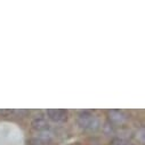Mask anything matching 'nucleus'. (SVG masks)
<instances>
[{
	"instance_id": "f257e3e1",
	"label": "nucleus",
	"mask_w": 145,
	"mask_h": 145,
	"mask_svg": "<svg viewBox=\"0 0 145 145\" xmlns=\"http://www.w3.org/2000/svg\"><path fill=\"white\" fill-rule=\"evenodd\" d=\"M108 118H110V121L112 125H117V126H121L126 122L127 117L123 114L122 111L119 110H110L108 111Z\"/></svg>"
},
{
	"instance_id": "f03ea898",
	"label": "nucleus",
	"mask_w": 145,
	"mask_h": 145,
	"mask_svg": "<svg viewBox=\"0 0 145 145\" xmlns=\"http://www.w3.org/2000/svg\"><path fill=\"white\" fill-rule=\"evenodd\" d=\"M47 114L49 119L57 122H63L67 119V111L66 110H47Z\"/></svg>"
},
{
	"instance_id": "7ed1b4c3",
	"label": "nucleus",
	"mask_w": 145,
	"mask_h": 145,
	"mask_svg": "<svg viewBox=\"0 0 145 145\" xmlns=\"http://www.w3.org/2000/svg\"><path fill=\"white\" fill-rule=\"evenodd\" d=\"M91 119H93V116L90 114L89 111H81L80 114L78 116L77 122L80 126V128L87 129L88 126H89V123H90V121H91Z\"/></svg>"
},
{
	"instance_id": "20e7f679",
	"label": "nucleus",
	"mask_w": 145,
	"mask_h": 145,
	"mask_svg": "<svg viewBox=\"0 0 145 145\" xmlns=\"http://www.w3.org/2000/svg\"><path fill=\"white\" fill-rule=\"evenodd\" d=\"M31 127L34 130L44 131V130H47L49 128V125H48L47 120L44 119V118H35V119H33L31 121Z\"/></svg>"
},
{
	"instance_id": "39448f33",
	"label": "nucleus",
	"mask_w": 145,
	"mask_h": 145,
	"mask_svg": "<svg viewBox=\"0 0 145 145\" xmlns=\"http://www.w3.org/2000/svg\"><path fill=\"white\" fill-rule=\"evenodd\" d=\"M35 138L39 139L42 144H46V143L52 142V139H53V134H52L50 131H48V130H44V131H40V133L37 135V137H35Z\"/></svg>"
},
{
	"instance_id": "423d86ee",
	"label": "nucleus",
	"mask_w": 145,
	"mask_h": 145,
	"mask_svg": "<svg viewBox=\"0 0 145 145\" xmlns=\"http://www.w3.org/2000/svg\"><path fill=\"white\" fill-rule=\"evenodd\" d=\"M102 130L105 135L110 136V135H113L114 134V126L110 122V121H105L104 125L102 126Z\"/></svg>"
},
{
	"instance_id": "0eeeda50",
	"label": "nucleus",
	"mask_w": 145,
	"mask_h": 145,
	"mask_svg": "<svg viewBox=\"0 0 145 145\" xmlns=\"http://www.w3.org/2000/svg\"><path fill=\"white\" fill-rule=\"evenodd\" d=\"M99 127H101V121L97 118L93 117V119H91V121H90L87 130H89V131H96L97 129H99Z\"/></svg>"
},
{
	"instance_id": "6e6552de",
	"label": "nucleus",
	"mask_w": 145,
	"mask_h": 145,
	"mask_svg": "<svg viewBox=\"0 0 145 145\" xmlns=\"http://www.w3.org/2000/svg\"><path fill=\"white\" fill-rule=\"evenodd\" d=\"M111 145H129L127 140L122 139V138H113L111 142Z\"/></svg>"
},
{
	"instance_id": "1a4fd4ad",
	"label": "nucleus",
	"mask_w": 145,
	"mask_h": 145,
	"mask_svg": "<svg viewBox=\"0 0 145 145\" xmlns=\"http://www.w3.org/2000/svg\"><path fill=\"white\" fill-rule=\"evenodd\" d=\"M137 139L142 143V144H144V142H145V131H144V128L142 127L140 129H139V131L137 133Z\"/></svg>"
},
{
	"instance_id": "9d476101",
	"label": "nucleus",
	"mask_w": 145,
	"mask_h": 145,
	"mask_svg": "<svg viewBox=\"0 0 145 145\" xmlns=\"http://www.w3.org/2000/svg\"><path fill=\"white\" fill-rule=\"evenodd\" d=\"M27 143H29V145H42V143L37 138H30L27 140Z\"/></svg>"
},
{
	"instance_id": "9b49d317",
	"label": "nucleus",
	"mask_w": 145,
	"mask_h": 145,
	"mask_svg": "<svg viewBox=\"0 0 145 145\" xmlns=\"http://www.w3.org/2000/svg\"><path fill=\"white\" fill-rule=\"evenodd\" d=\"M14 112H15L14 110H10V108H8V110H1V111H0V114L4 116V117H8V116H10Z\"/></svg>"
}]
</instances>
